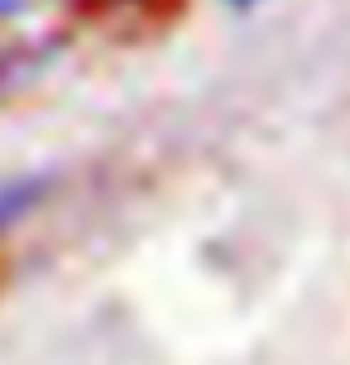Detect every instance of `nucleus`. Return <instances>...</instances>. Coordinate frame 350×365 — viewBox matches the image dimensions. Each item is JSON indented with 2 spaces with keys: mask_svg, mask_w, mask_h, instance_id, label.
Segmentation results:
<instances>
[{
  "mask_svg": "<svg viewBox=\"0 0 350 365\" xmlns=\"http://www.w3.org/2000/svg\"><path fill=\"white\" fill-rule=\"evenodd\" d=\"M38 0H0V19H10V15H24V10H34Z\"/></svg>",
  "mask_w": 350,
  "mask_h": 365,
  "instance_id": "f257e3e1",
  "label": "nucleus"
},
{
  "mask_svg": "<svg viewBox=\"0 0 350 365\" xmlns=\"http://www.w3.org/2000/svg\"><path fill=\"white\" fill-rule=\"evenodd\" d=\"M230 5H255V0H230Z\"/></svg>",
  "mask_w": 350,
  "mask_h": 365,
  "instance_id": "f03ea898",
  "label": "nucleus"
}]
</instances>
